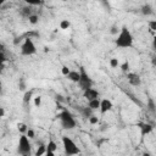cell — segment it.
Instances as JSON below:
<instances>
[{
	"mask_svg": "<svg viewBox=\"0 0 156 156\" xmlns=\"http://www.w3.org/2000/svg\"><path fill=\"white\" fill-rule=\"evenodd\" d=\"M116 45L118 48H130L133 45V35L126 26L119 29V33L116 39Z\"/></svg>",
	"mask_w": 156,
	"mask_h": 156,
	"instance_id": "cell-1",
	"label": "cell"
},
{
	"mask_svg": "<svg viewBox=\"0 0 156 156\" xmlns=\"http://www.w3.org/2000/svg\"><path fill=\"white\" fill-rule=\"evenodd\" d=\"M57 118L61 122V126L65 129H73L76 127V119L73 118V116L71 115V112H68L67 110H62L58 115Z\"/></svg>",
	"mask_w": 156,
	"mask_h": 156,
	"instance_id": "cell-2",
	"label": "cell"
},
{
	"mask_svg": "<svg viewBox=\"0 0 156 156\" xmlns=\"http://www.w3.org/2000/svg\"><path fill=\"white\" fill-rule=\"evenodd\" d=\"M37 52V48H35V44L33 41L32 38L29 37H26L22 45H21V54L23 56H32Z\"/></svg>",
	"mask_w": 156,
	"mask_h": 156,
	"instance_id": "cell-3",
	"label": "cell"
},
{
	"mask_svg": "<svg viewBox=\"0 0 156 156\" xmlns=\"http://www.w3.org/2000/svg\"><path fill=\"white\" fill-rule=\"evenodd\" d=\"M62 145H63L66 155H77V154L80 152L78 146L76 145V143L69 136H66V135L62 136Z\"/></svg>",
	"mask_w": 156,
	"mask_h": 156,
	"instance_id": "cell-4",
	"label": "cell"
},
{
	"mask_svg": "<svg viewBox=\"0 0 156 156\" xmlns=\"http://www.w3.org/2000/svg\"><path fill=\"white\" fill-rule=\"evenodd\" d=\"M79 72H80V78H79L78 84H79L80 89L82 90H85V89L91 88L93 87V79L89 77V74L87 73V71H85V68L83 66L79 67Z\"/></svg>",
	"mask_w": 156,
	"mask_h": 156,
	"instance_id": "cell-5",
	"label": "cell"
},
{
	"mask_svg": "<svg viewBox=\"0 0 156 156\" xmlns=\"http://www.w3.org/2000/svg\"><path fill=\"white\" fill-rule=\"evenodd\" d=\"M30 149L32 147H30V143H29L28 136L22 134L20 136V141H18V149H17L18 154H21L23 156H28V155H30Z\"/></svg>",
	"mask_w": 156,
	"mask_h": 156,
	"instance_id": "cell-6",
	"label": "cell"
},
{
	"mask_svg": "<svg viewBox=\"0 0 156 156\" xmlns=\"http://www.w3.org/2000/svg\"><path fill=\"white\" fill-rule=\"evenodd\" d=\"M127 79H128L129 84L133 85V87H138V85H140V83H141V79H140L139 74L132 73V72H128V73H127Z\"/></svg>",
	"mask_w": 156,
	"mask_h": 156,
	"instance_id": "cell-7",
	"label": "cell"
},
{
	"mask_svg": "<svg viewBox=\"0 0 156 156\" xmlns=\"http://www.w3.org/2000/svg\"><path fill=\"white\" fill-rule=\"evenodd\" d=\"M83 96H84L88 101H89V100H93V99H98V98H99V91L91 87V88H89V89L83 90Z\"/></svg>",
	"mask_w": 156,
	"mask_h": 156,
	"instance_id": "cell-8",
	"label": "cell"
},
{
	"mask_svg": "<svg viewBox=\"0 0 156 156\" xmlns=\"http://www.w3.org/2000/svg\"><path fill=\"white\" fill-rule=\"evenodd\" d=\"M111 108H112V102L108 99H102L101 104H100V112L104 115V113L108 112Z\"/></svg>",
	"mask_w": 156,
	"mask_h": 156,
	"instance_id": "cell-9",
	"label": "cell"
},
{
	"mask_svg": "<svg viewBox=\"0 0 156 156\" xmlns=\"http://www.w3.org/2000/svg\"><path fill=\"white\" fill-rule=\"evenodd\" d=\"M139 128H140V134L143 136L150 134L152 132V129H154V127L150 123H139Z\"/></svg>",
	"mask_w": 156,
	"mask_h": 156,
	"instance_id": "cell-10",
	"label": "cell"
},
{
	"mask_svg": "<svg viewBox=\"0 0 156 156\" xmlns=\"http://www.w3.org/2000/svg\"><path fill=\"white\" fill-rule=\"evenodd\" d=\"M56 149H57L56 143H55L52 139H50L49 143H48V145H46V152H45V155H48V156H54Z\"/></svg>",
	"mask_w": 156,
	"mask_h": 156,
	"instance_id": "cell-11",
	"label": "cell"
},
{
	"mask_svg": "<svg viewBox=\"0 0 156 156\" xmlns=\"http://www.w3.org/2000/svg\"><path fill=\"white\" fill-rule=\"evenodd\" d=\"M77 110L85 117V118H89L90 116H93V108L91 107H89V106H87V107H83V106H78L77 107Z\"/></svg>",
	"mask_w": 156,
	"mask_h": 156,
	"instance_id": "cell-12",
	"label": "cell"
},
{
	"mask_svg": "<svg viewBox=\"0 0 156 156\" xmlns=\"http://www.w3.org/2000/svg\"><path fill=\"white\" fill-rule=\"evenodd\" d=\"M71 82H74V83H78L79 82V78H80V72L79 71H69V73L66 76Z\"/></svg>",
	"mask_w": 156,
	"mask_h": 156,
	"instance_id": "cell-13",
	"label": "cell"
},
{
	"mask_svg": "<svg viewBox=\"0 0 156 156\" xmlns=\"http://www.w3.org/2000/svg\"><path fill=\"white\" fill-rule=\"evenodd\" d=\"M100 104H101V100H100L99 98L88 101V106L91 107L93 110H100Z\"/></svg>",
	"mask_w": 156,
	"mask_h": 156,
	"instance_id": "cell-14",
	"label": "cell"
},
{
	"mask_svg": "<svg viewBox=\"0 0 156 156\" xmlns=\"http://www.w3.org/2000/svg\"><path fill=\"white\" fill-rule=\"evenodd\" d=\"M141 13L144 15V16H150V15H152V7H151V5H149V4H145V5H143L141 6Z\"/></svg>",
	"mask_w": 156,
	"mask_h": 156,
	"instance_id": "cell-15",
	"label": "cell"
},
{
	"mask_svg": "<svg viewBox=\"0 0 156 156\" xmlns=\"http://www.w3.org/2000/svg\"><path fill=\"white\" fill-rule=\"evenodd\" d=\"M147 110L151 111V112H154V113H156V104H155V101H154L152 98H149L147 99Z\"/></svg>",
	"mask_w": 156,
	"mask_h": 156,
	"instance_id": "cell-16",
	"label": "cell"
},
{
	"mask_svg": "<svg viewBox=\"0 0 156 156\" xmlns=\"http://www.w3.org/2000/svg\"><path fill=\"white\" fill-rule=\"evenodd\" d=\"M22 15H23V16H26V17H29L30 15H33L32 6H30V5H28V6L23 7V9H22Z\"/></svg>",
	"mask_w": 156,
	"mask_h": 156,
	"instance_id": "cell-17",
	"label": "cell"
},
{
	"mask_svg": "<svg viewBox=\"0 0 156 156\" xmlns=\"http://www.w3.org/2000/svg\"><path fill=\"white\" fill-rule=\"evenodd\" d=\"M32 95H33V91H32V90L26 91V93H24V95H23V102H24V104H28V102H29V100L32 99Z\"/></svg>",
	"mask_w": 156,
	"mask_h": 156,
	"instance_id": "cell-18",
	"label": "cell"
},
{
	"mask_svg": "<svg viewBox=\"0 0 156 156\" xmlns=\"http://www.w3.org/2000/svg\"><path fill=\"white\" fill-rule=\"evenodd\" d=\"M45 152H46V146H45V145H40V146L38 147L37 152H35V156H41V155H44Z\"/></svg>",
	"mask_w": 156,
	"mask_h": 156,
	"instance_id": "cell-19",
	"label": "cell"
},
{
	"mask_svg": "<svg viewBox=\"0 0 156 156\" xmlns=\"http://www.w3.org/2000/svg\"><path fill=\"white\" fill-rule=\"evenodd\" d=\"M28 20H29V23H30V24H37V23L39 22V17H38L37 15H34V13L30 15V16L28 17Z\"/></svg>",
	"mask_w": 156,
	"mask_h": 156,
	"instance_id": "cell-20",
	"label": "cell"
},
{
	"mask_svg": "<svg viewBox=\"0 0 156 156\" xmlns=\"http://www.w3.org/2000/svg\"><path fill=\"white\" fill-rule=\"evenodd\" d=\"M69 26H71V23H69L68 20H62L61 23H60V28H61V29H68Z\"/></svg>",
	"mask_w": 156,
	"mask_h": 156,
	"instance_id": "cell-21",
	"label": "cell"
},
{
	"mask_svg": "<svg viewBox=\"0 0 156 156\" xmlns=\"http://www.w3.org/2000/svg\"><path fill=\"white\" fill-rule=\"evenodd\" d=\"M110 66H111L112 68H117V66H119V61H118V58L112 57V58L110 60Z\"/></svg>",
	"mask_w": 156,
	"mask_h": 156,
	"instance_id": "cell-22",
	"label": "cell"
},
{
	"mask_svg": "<svg viewBox=\"0 0 156 156\" xmlns=\"http://www.w3.org/2000/svg\"><path fill=\"white\" fill-rule=\"evenodd\" d=\"M17 128H18V130L23 134V133H27V130H28V128H27V126L24 124V123H18L17 124Z\"/></svg>",
	"mask_w": 156,
	"mask_h": 156,
	"instance_id": "cell-23",
	"label": "cell"
},
{
	"mask_svg": "<svg viewBox=\"0 0 156 156\" xmlns=\"http://www.w3.org/2000/svg\"><path fill=\"white\" fill-rule=\"evenodd\" d=\"M28 5L30 6H37V5H40L41 4V0H24Z\"/></svg>",
	"mask_w": 156,
	"mask_h": 156,
	"instance_id": "cell-24",
	"label": "cell"
},
{
	"mask_svg": "<svg viewBox=\"0 0 156 156\" xmlns=\"http://www.w3.org/2000/svg\"><path fill=\"white\" fill-rule=\"evenodd\" d=\"M121 69H122L123 72H126V73H127V72L129 71V62H128V61L123 62V63L121 65Z\"/></svg>",
	"mask_w": 156,
	"mask_h": 156,
	"instance_id": "cell-25",
	"label": "cell"
},
{
	"mask_svg": "<svg viewBox=\"0 0 156 156\" xmlns=\"http://www.w3.org/2000/svg\"><path fill=\"white\" fill-rule=\"evenodd\" d=\"M88 119H89L90 124H96V123L99 122V118H98L96 116H94V115H93V116H90V117H89Z\"/></svg>",
	"mask_w": 156,
	"mask_h": 156,
	"instance_id": "cell-26",
	"label": "cell"
},
{
	"mask_svg": "<svg viewBox=\"0 0 156 156\" xmlns=\"http://www.w3.org/2000/svg\"><path fill=\"white\" fill-rule=\"evenodd\" d=\"M27 136H28L29 139H33V138L35 136L34 130H33V129H30V128H28V130H27Z\"/></svg>",
	"mask_w": 156,
	"mask_h": 156,
	"instance_id": "cell-27",
	"label": "cell"
},
{
	"mask_svg": "<svg viewBox=\"0 0 156 156\" xmlns=\"http://www.w3.org/2000/svg\"><path fill=\"white\" fill-rule=\"evenodd\" d=\"M149 27H150L151 30H155V32H156V20L150 21V22H149Z\"/></svg>",
	"mask_w": 156,
	"mask_h": 156,
	"instance_id": "cell-28",
	"label": "cell"
},
{
	"mask_svg": "<svg viewBox=\"0 0 156 156\" xmlns=\"http://www.w3.org/2000/svg\"><path fill=\"white\" fill-rule=\"evenodd\" d=\"M34 105H35L37 107H39V106L41 105V98H40V96L34 98Z\"/></svg>",
	"mask_w": 156,
	"mask_h": 156,
	"instance_id": "cell-29",
	"label": "cell"
},
{
	"mask_svg": "<svg viewBox=\"0 0 156 156\" xmlns=\"http://www.w3.org/2000/svg\"><path fill=\"white\" fill-rule=\"evenodd\" d=\"M69 71H71V69H69L67 66H63V67L61 68V72H62V74H63V76H67V74L69 73Z\"/></svg>",
	"mask_w": 156,
	"mask_h": 156,
	"instance_id": "cell-30",
	"label": "cell"
},
{
	"mask_svg": "<svg viewBox=\"0 0 156 156\" xmlns=\"http://www.w3.org/2000/svg\"><path fill=\"white\" fill-rule=\"evenodd\" d=\"M110 32H111V34H117V33H119V29H118L116 26H112Z\"/></svg>",
	"mask_w": 156,
	"mask_h": 156,
	"instance_id": "cell-31",
	"label": "cell"
},
{
	"mask_svg": "<svg viewBox=\"0 0 156 156\" xmlns=\"http://www.w3.org/2000/svg\"><path fill=\"white\" fill-rule=\"evenodd\" d=\"M18 89H20V90H22V91H24V90H26V84H24L23 82L18 83Z\"/></svg>",
	"mask_w": 156,
	"mask_h": 156,
	"instance_id": "cell-32",
	"label": "cell"
},
{
	"mask_svg": "<svg viewBox=\"0 0 156 156\" xmlns=\"http://www.w3.org/2000/svg\"><path fill=\"white\" fill-rule=\"evenodd\" d=\"M0 61H1V63H4V62L6 61V57H5L4 51H1V52H0Z\"/></svg>",
	"mask_w": 156,
	"mask_h": 156,
	"instance_id": "cell-33",
	"label": "cell"
},
{
	"mask_svg": "<svg viewBox=\"0 0 156 156\" xmlns=\"http://www.w3.org/2000/svg\"><path fill=\"white\" fill-rule=\"evenodd\" d=\"M152 48H154V50L156 51V35H155L154 39H152Z\"/></svg>",
	"mask_w": 156,
	"mask_h": 156,
	"instance_id": "cell-34",
	"label": "cell"
},
{
	"mask_svg": "<svg viewBox=\"0 0 156 156\" xmlns=\"http://www.w3.org/2000/svg\"><path fill=\"white\" fill-rule=\"evenodd\" d=\"M5 116V110L4 107H0V117H4Z\"/></svg>",
	"mask_w": 156,
	"mask_h": 156,
	"instance_id": "cell-35",
	"label": "cell"
},
{
	"mask_svg": "<svg viewBox=\"0 0 156 156\" xmlns=\"http://www.w3.org/2000/svg\"><path fill=\"white\" fill-rule=\"evenodd\" d=\"M151 62H152V65H154V66L156 65V56H154V57L151 58Z\"/></svg>",
	"mask_w": 156,
	"mask_h": 156,
	"instance_id": "cell-36",
	"label": "cell"
},
{
	"mask_svg": "<svg viewBox=\"0 0 156 156\" xmlns=\"http://www.w3.org/2000/svg\"><path fill=\"white\" fill-rule=\"evenodd\" d=\"M62 98H63V96H61V95H57V96H56V99H57V100H60V101H65Z\"/></svg>",
	"mask_w": 156,
	"mask_h": 156,
	"instance_id": "cell-37",
	"label": "cell"
},
{
	"mask_svg": "<svg viewBox=\"0 0 156 156\" xmlns=\"http://www.w3.org/2000/svg\"><path fill=\"white\" fill-rule=\"evenodd\" d=\"M5 1H6V0H0V5H4Z\"/></svg>",
	"mask_w": 156,
	"mask_h": 156,
	"instance_id": "cell-38",
	"label": "cell"
},
{
	"mask_svg": "<svg viewBox=\"0 0 156 156\" xmlns=\"http://www.w3.org/2000/svg\"><path fill=\"white\" fill-rule=\"evenodd\" d=\"M63 1H67V0H63Z\"/></svg>",
	"mask_w": 156,
	"mask_h": 156,
	"instance_id": "cell-39",
	"label": "cell"
}]
</instances>
